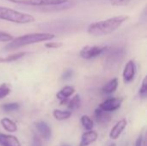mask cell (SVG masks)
I'll list each match as a JSON object with an SVG mask.
<instances>
[{"label":"cell","instance_id":"6da1fadb","mask_svg":"<svg viewBox=\"0 0 147 146\" xmlns=\"http://www.w3.org/2000/svg\"><path fill=\"white\" fill-rule=\"evenodd\" d=\"M127 19L128 15H121L110 17L106 20L95 22L89 25L87 32L93 36L108 35L116 31Z\"/></svg>","mask_w":147,"mask_h":146},{"label":"cell","instance_id":"7a4b0ae2","mask_svg":"<svg viewBox=\"0 0 147 146\" xmlns=\"http://www.w3.org/2000/svg\"><path fill=\"white\" fill-rule=\"evenodd\" d=\"M55 38V35L51 33H31L14 38L6 46L5 49L8 51L15 50L28 45L35 44L43 41H48Z\"/></svg>","mask_w":147,"mask_h":146},{"label":"cell","instance_id":"3957f363","mask_svg":"<svg viewBox=\"0 0 147 146\" xmlns=\"http://www.w3.org/2000/svg\"><path fill=\"white\" fill-rule=\"evenodd\" d=\"M0 20H4L17 24H26L34 22L35 19L30 14L20 12L4 6H0Z\"/></svg>","mask_w":147,"mask_h":146},{"label":"cell","instance_id":"277c9868","mask_svg":"<svg viewBox=\"0 0 147 146\" xmlns=\"http://www.w3.org/2000/svg\"><path fill=\"white\" fill-rule=\"evenodd\" d=\"M8 1L17 4L37 6V7H52L69 2V0H8Z\"/></svg>","mask_w":147,"mask_h":146},{"label":"cell","instance_id":"5b68a950","mask_svg":"<svg viewBox=\"0 0 147 146\" xmlns=\"http://www.w3.org/2000/svg\"><path fill=\"white\" fill-rule=\"evenodd\" d=\"M108 50L109 46H86L81 49L79 55L84 59H91L102 55Z\"/></svg>","mask_w":147,"mask_h":146},{"label":"cell","instance_id":"8992f818","mask_svg":"<svg viewBox=\"0 0 147 146\" xmlns=\"http://www.w3.org/2000/svg\"><path fill=\"white\" fill-rule=\"evenodd\" d=\"M122 102H123L122 98H109L105 100L103 102H102L99 106V108H101L102 110L107 113L114 112L121 107Z\"/></svg>","mask_w":147,"mask_h":146},{"label":"cell","instance_id":"52a82bcc","mask_svg":"<svg viewBox=\"0 0 147 146\" xmlns=\"http://www.w3.org/2000/svg\"><path fill=\"white\" fill-rule=\"evenodd\" d=\"M137 73V66L134 60H129L124 68L123 71V78H124V82L126 83H128L130 82H132Z\"/></svg>","mask_w":147,"mask_h":146},{"label":"cell","instance_id":"ba28073f","mask_svg":"<svg viewBox=\"0 0 147 146\" xmlns=\"http://www.w3.org/2000/svg\"><path fill=\"white\" fill-rule=\"evenodd\" d=\"M127 125V121L125 119H122L121 120H119L111 129L110 133H109V137L112 139H117L121 134L122 133V132L124 131V129L126 128Z\"/></svg>","mask_w":147,"mask_h":146},{"label":"cell","instance_id":"9c48e42d","mask_svg":"<svg viewBox=\"0 0 147 146\" xmlns=\"http://www.w3.org/2000/svg\"><path fill=\"white\" fill-rule=\"evenodd\" d=\"M97 137H98V134L95 131L90 130V131L85 132L81 137V141L79 143V146H89L90 144L96 141Z\"/></svg>","mask_w":147,"mask_h":146},{"label":"cell","instance_id":"30bf717a","mask_svg":"<svg viewBox=\"0 0 147 146\" xmlns=\"http://www.w3.org/2000/svg\"><path fill=\"white\" fill-rule=\"evenodd\" d=\"M75 92V89L71 86H65L60 89L59 92L57 93L56 96L60 101V105L67 102V100L70 96H71Z\"/></svg>","mask_w":147,"mask_h":146},{"label":"cell","instance_id":"8fae6325","mask_svg":"<svg viewBox=\"0 0 147 146\" xmlns=\"http://www.w3.org/2000/svg\"><path fill=\"white\" fill-rule=\"evenodd\" d=\"M0 145L2 146H21V143L15 136L0 133Z\"/></svg>","mask_w":147,"mask_h":146},{"label":"cell","instance_id":"7c38bea8","mask_svg":"<svg viewBox=\"0 0 147 146\" xmlns=\"http://www.w3.org/2000/svg\"><path fill=\"white\" fill-rule=\"evenodd\" d=\"M35 126H36L38 132L40 133V136L44 139L48 140L52 137V130L47 123H46L44 121H39L37 123H35Z\"/></svg>","mask_w":147,"mask_h":146},{"label":"cell","instance_id":"4fadbf2b","mask_svg":"<svg viewBox=\"0 0 147 146\" xmlns=\"http://www.w3.org/2000/svg\"><path fill=\"white\" fill-rule=\"evenodd\" d=\"M95 118L98 123L107 124L110 121V115L109 113L102 110L101 108H96L95 111Z\"/></svg>","mask_w":147,"mask_h":146},{"label":"cell","instance_id":"5bb4252c","mask_svg":"<svg viewBox=\"0 0 147 146\" xmlns=\"http://www.w3.org/2000/svg\"><path fill=\"white\" fill-rule=\"evenodd\" d=\"M0 123L2 125V126L3 127V129L7 132L9 133H15L17 131V126L16 124L10 119L9 118H3L0 120Z\"/></svg>","mask_w":147,"mask_h":146},{"label":"cell","instance_id":"9a60e30c","mask_svg":"<svg viewBox=\"0 0 147 146\" xmlns=\"http://www.w3.org/2000/svg\"><path fill=\"white\" fill-rule=\"evenodd\" d=\"M118 78H113L109 83H107L102 88V92L105 94H112L118 88Z\"/></svg>","mask_w":147,"mask_h":146},{"label":"cell","instance_id":"2e32d148","mask_svg":"<svg viewBox=\"0 0 147 146\" xmlns=\"http://www.w3.org/2000/svg\"><path fill=\"white\" fill-rule=\"evenodd\" d=\"M53 114V117L57 120H65L69 119L71 116V111L54 109Z\"/></svg>","mask_w":147,"mask_h":146},{"label":"cell","instance_id":"e0dca14e","mask_svg":"<svg viewBox=\"0 0 147 146\" xmlns=\"http://www.w3.org/2000/svg\"><path fill=\"white\" fill-rule=\"evenodd\" d=\"M26 54H27V52H19L11 54L9 56L4 57V58L1 57L0 58V63H10V62L16 61V60L23 58Z\"/></svg>","mask_w":147,"mask_h":146},{"label":"cell","instance_id":"ac0fdd59","mask_svg":"<svg viewBox=\"0 0 147 146\" xmlns=\"http://www.w3.org/2000/svg\"><path fill=\"white\" fill-rule=\"evenodd\" d=\"M122 50L121 49H117V50H114L112 51L109 54V57H108V61L109 63L110 64H114L115 62H117L121 57H122Z\"/></svg>","mask_w":147,"mask_h":146},{"label":"cell","instance_id":"d6986e66","mask_svg":"<svg viewBox=\"0 0 147 146\" xmlns=\"http://www.w3.org/2000/svg\"><path fill=\"white\" fill-rule=\"evenodd\" d=\"M81 125L83 126V127L87 130V131H90L92 130L93 126H94V123H93V120L88 116V115H83L81 117Z\"/></svg>","mask_w":147,"mask_h":146},{"label":"cell","instance_id":"ffe728a7","mask_svg":"<svg viewBox=\"0 0 147 146\" xmlns=\"http://www.w3.org/2000/svg\"><path fill=\"white\" fill-rule=\"evenodd\" d=\"M81 104V98L79 95H76L71 101L68 102V108L70 110H75L80 107Z\"/></svg>","mask_w":147,"mask_h":146},{"label":"cell","instance_id":"44dd1931","mask_svg":"<svg viewBox=\"0 0 147 146\" xmlns=\"http://www.w3.org/2000/svg\"><path fill=\"white\" fill-rule=\"evenodd\" d=\"M2 109L6 112V113H9V112H13V111H16L20 108V104L17 103V102H10V103H5L3 104L2 107Z\"/></svg>","mask_w":147,"mask_h":146},{"label":"cell","instance_id":"7402d4cb","mask_svg":"<svg viewBox=\"0 0 147 146\" xmlns=\"http://www.w3.org/2000/svg\"><path fill=\"white\" fill-rule=\"evenodd\" d=\"M10 88L7 83H3L0 85V99L6 97L10 93Z\"/></svg>","mask_w":147,"mask_h":146},{"label":"cell","instance_id":"603a6c76","mask_svg":"<svg viewBox=\"0 0 147 146\" xmlns=\"http://www.w3.org/2000/svg\"><path fill=\"white\" fill-rule=\"evenodd\" d=\"M139 94L140 96L142 97V98H146L147 96V78L145 77L143 82H142V85L140 89V91H139Z\"/></svg>","mask_w":147,"mask_h":146},{"label":"cell","instance_id":"cb8c5ba5","mask_svg":"<svg viewBox=\"0 0 147 146\" xmlns=\"http://www.w3.org/2000/svg\"><path fill=\"white\" fill-rule=\"evenodd\" d=\"M14 39V37L3 31H0V42H9Z\"/></svg>","mask_w":147,"mask_h":146},{"label":"cell","instance_id":"d4e9b609","mask_svg":"<svg viewBox=\"0 0 147 146\" xmlns=\"http://www.w3.org/2000/svg\"><path fill=\"white\" fill-rule=\"evenodd\" d=\"M73 76V71L71 70V69H68V70H65L62 76H61V79L62 80H65V81H67V80H70Z\"/></svg>","mask_w":147,"mask_h":146},{"label":"cell","instance_id":"484cf974","mask_svg":"<svg viewBox=\"0 0 147 146\" xmlns=\"http://www.w3.org/2000/svg\"><path fill=\"white\" fill-rule=\"evenodd\" d=\"M62 46H63V44L61 42H47L45 44V46L47 48H51V49L59 48V47H60Z\"/></svg>","mask_w":147,"mask_h":146},{"label":"cell","instance_id":"4316f807","mask_svg":"<svg viewBox=\"0 0 147 146\" xmlns=\"http://www.w3.org/2000/svg\"><path fill=\"white\" fill-rule=\"evenodd\" d=\"M31 146H42V142L41 139H40L39 136L34 135L33 138V141H32V145Z\"/></svg>","mask_w":147,"mask_h":146},{"label":"cell","instance_id":"83f0119b","mask_svg":"<svg viewBox=\"0 0 147 146\" xmlns=\"http://www.w3.org/2000/svg\"><path fill=\"white\" fill-rule=\"evenodd\" d=\"M129 0H109L110 3L114 6H119V5H123L126 4Z\"/></svg>","mask_w":147,"mask_h":146},{"label":"cell","instance_id":"f1b7e54d","mask_svg":"<svg viewBox=\"0 0 147 146\" xmlns=\"http://www.w3.org/2000/svg\"><path fill=\"white\" fill-rule=\"evenodd\" d=\"M142 145H143V136L142 135H140L139 138L137 139L136 142H135L134 146H142Z\"/></svg>","mask_w":147,"mask_h":146},{"label":"cell","instance_id":"f546056e","mask_svg":"<svg viewBox=\"0 0 147 146\" xmlns=\"http://www.w3.org/2000/svg\"><path fill=\"white\" fill-rule=\"evenodd\" d=\"M63 146H67V145H63Z\"/></svg>","mask_w":147,"mask_h":146},{"label":"cell","instance_id":"4dcf8cb0","mask_svg":"<svg viewBox=\"0 0 147 146\" xmlns=\"http://www.w3.org/2000/svg\"><path fill=\"white\" fill-rule=\"evenodd\" d=\"M0 58H1V57H0Z\"/></svg>","mask_w":147,"mask_h":146}]
</instances>
